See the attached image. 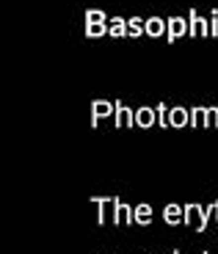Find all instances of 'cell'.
<instances>
[{
    "mask_svg": "<svg viewBox=\"0 0 218 254\" xmlns=\"http://www.w3.org/2000/svg\"><path fill=\"white\" fill-rule=\"evenodd\" d=\"M191 127H207V108H191Z\"/></svg>",
    "mask_w": 218,
    "mask_h": 254,
    "instance_id": "cell-11",
    "label": "cell"
},
{
    "mask_svg": "<svg viewBox=\"0 0 218 254\" xmlns=\"http://www.w3.org/2000/svg\"><path fill=\"white\" fill-rule=\"evenodd\" d=\"M188 125H191V111L182 108V105H174L171 108V127L180 130V127H188Z\"/></svg>",
    "mask_w": 218,
    "mask_h": 254,
    "instance_id": "cell-8",
    "label": "cell"
},
{
    "mask_svg": "<svg viewBox=\"0 0 218 254\" xmlns=\"http://www.w3.org/2000/svg\"><path fill=\"white\" fill-rule=\"evenodd\" d=\"M158 125V108H135V127H144V130H149V127Z\"/></svg>",
    "mask_w": 218,
    "mask_h": 254,
    "instance_id": "cell-7",
    "label": "cell"
},
{
    "mask_svg": "<svg viewBox=\"0 0 218 254\" xmlns=\"http://www.w3.org/2000/svg\"><path fill=\"white\" fill-rule=\"evenodd\" d=\"M210 216H213L210 207H202V204H196V202L185 204V224H188V227L193 224L196 232H205L207 224H210Z\"/></svg>",
    "mask_w": 218,
    "mask_h": 254,
    "instance_id": "cell-1",
    "label": "cell"
},
{
    "mask_svg": "<svg viewBox=\"0 0 218 254\" xmlns=\"http://www.w3.org/2000/svg\"><path fill=\"white\" fill-rule=\"evenodd\" d=\"M91 202L97 204V210H100V213H97V224H100V227H105V224L110 221V216H113V196H91Z\"/></svg>",
    "mask_w": 218,
    "mask_h": 254,
    "instance_id": "cell-4",
    "label": "cell"
},
{
    "mask_svg": "<svg viewBox=\"0 0 218 254\" xmlns=\"http://www.w3.org/2000/svg\"><path fill=\"white\" fill-rule=\"evenodd\" d=\"M163 221H166L168 227L185 224V204H166V207H163Z\"/></svg>",
    "mask_w": 218,
    "mask_h": 254,
    "instance_id": "cell-5",
    "label": "cell"
},
{
    "mask_svg": "<svg viewBox=\"0 0 218 254\" xmlns=\"http://www.w3.org/2000/svg\"><path fill=\"white\" fill-rule=\"evenodd\" d=\"M207 207H210L213 218H216V221H218V199H216V202H213V204H207Z\"/></svg>",
    "mask_w": 218,
    "mask_h": 254,
    "instance_id": "cell-16",
    "label": "cell"
},
{
    "mask_svg": "<svg viewBox=\"0 0 218 254\" xmlns=\"http://www.w3.org/2000/svg\"><path fill=\"white\" fill-rule=\"evenodd\" d=\"M207 127H218V105L207 108Z\"/></svg>",
    "mask_w": 218,
    "mask_h": 254,
    "instance_id": "cell-12",
    "label": "cell"
},
{
    "mask_svg": "<svg viewBox=\"0 0 218 254\" xmlns=\"http://www.w3.org/2000/svg\"><path fill=\"white\" fill-rule=\"evenodd\" d=\"M193 33H205V22L202 19H193Z\"/></svg>",
    "mask_w": 218,
    "mask_h": 254,
    "instance_id": "cell-15",
    "label": "cell"
},
{
    "mask_svg": "<svg viewBox=\"0 0 218 254\" xmlns=\"http://www.w3.org/2000/svg\"><path fill=\"white\" fill-rule=\"evenodd\" d=\"M161 31H163V25L158 19H152V22H149V33H161Z\"/></svg>",
    "mask_w": 218,
    "mask_h": 254,
    "instance_id": "cell-14",
    "label": "cell"
},
{
    "mask_svg": "<svg viewBox=\"0 0 218 254\" xmlns=\"http://www.w3.org/2000/svg\"><path fill=\"white\" fill-rule=\"evenodd\" d=\"M116 127H135V111L127 108L124 102H116V114H113Z\"/></svg>",
    "mask_w": 218,
    "mask_h": 254,
    "instance_id": "cell-6",
    "label": "cell"
},
{
    "mask_svg": "<svg viewBox=\"0 0 218 254\" xmlns=\"http://www.w3.org/2000/svg\"><path fill=\"white\" fill-rule=\"evenodd\" d=\"M116 114V102H108V100H94L91 102V127H97L103 119Z\"/></svg>",
    "mask_w": 218,
    "mask_h": 254,
    "instance_id": "cell-3",
    "label": "cell"
},
{
    "mask_svg": "<svg viewBox=\"0 0 218 254\" xmlns=\"http://www.w3.org/2000/svg\"><path fill=\"white\" fill-rule=\"evenodd\" d=\"M158 125L161 127H171V108H168L166 102H161V105H158Z\"/></svg>",
    "mask_w": 218,
    "mask_h": 254,
    "instance_id": "cell-10",
    "label": "cell"
},
{
    "mask_svg": "<svg viewBox=\"0 0 218 254\" xmlns=\"http://www.w3.org/2000/svg\"><path fill=\"white\" fill-rule=\"evenodd\" d=\"M202 254H210V252H202Z\"/></svg>",
    "mask_w": 218,
    "mask_h": 254,
    "instance_id": "cell-18",
    "label": "cell"
},
{
    "mask_svg": "<svg viewBox=\"0 0 218 254\" xmlns=\"http://www.w3.org/2000/svg\"><path fill=\"white\" fill-rule=\"evenodd\" d=\"M171 254H182V252H171Z\"/></svg>",
    "mask_w": 218,
    "mask_h": 254,
    "instance_id": "cell-17",
    "label": "cell"
},
{
    "mask_svg": "<svg viewBox=\"0 0 218 254\" xmlns=\"http://www.w3.org/2000/svg\"><path fill=\"white\" fill-rule=\"evenodd\" d=\"M182 31H185V25H182L180 19H174V22H171V39H174V36H180Z\"/></svg>",
    "mask_w": 218,
    "mask_h": 254,
    "instance_id": "cell-13",
    "label": "cell"
},
{
    "mask_svg": "<svg viewBox=\"0 0 218 254\" xmlns=\"http://www.w3.org/2000/svg\"><path fill=\"white\" fill-rule=\"evenodd\" d=\"M110 221H113L116 227H133L135 224V207H130L127 202L113 196V216H110Z\"/></svg>",
    "mask_w": 218,
    "mask_h": 254,
    "instance_id": "cell-2",
    "label": "cell"
},
{
    "mask_svg": "<svg viewBox=\"0 0 218 254\" xmlns=\"http://www.w3.org/2000/svg\"><path fill=\"white\" fill-rule=\"evenodd\" d=\"M135 224H138V227H152V207H149L147 202L135 207Z\"/></svg>",
    "mask_w": 218,
    "mask_h": 254,
    "instance_id": "cell-9",
    "label": "cell"
}]
</instances>
